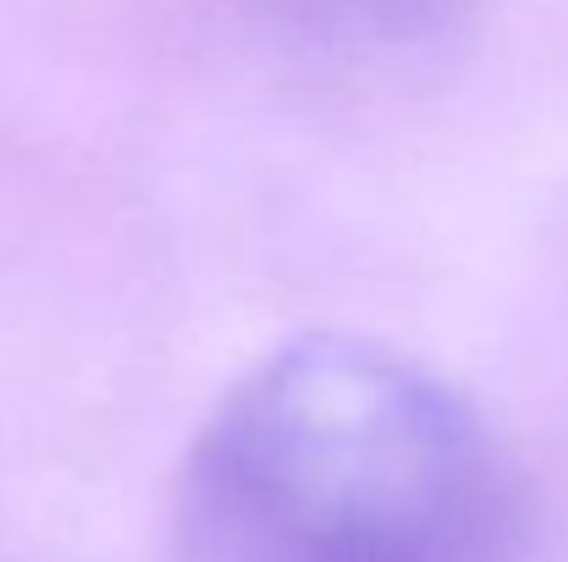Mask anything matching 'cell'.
<instances>
[{"label": "cell", "mask_w": 568, "mask_h": 562, "mask_svg": "<svg viewBox=\"0 0 568 562\" xmlns=\"http://www.w3.org/2000/svg\"><path fill=\"white\" fill-rule=\"evenodd\" d=\"M237 6L310 44L392 50V44H414L419 33H430L453 0H237Z\"/></svg>", "instance_id": "7a4b0ae2"}, {"label": "cell", "mask_w": 568, "mask_h": 562, "mask_svg": "<svg viewBox=\"0 0 568 562\" xmlns=\"http://www.w3.org/2000/svg\"><path fill=\"white\" fill-rule=\"evenodd\" d=\"M193 562H514L525 497L464 391L343 331L282 343L178 474Z\"/></svg>", "instance_id": "6da1fadb"}]
</instances>
